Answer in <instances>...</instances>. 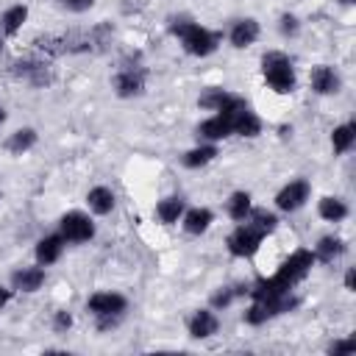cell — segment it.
<instances>
[{"label":"cell","instance_id":"6da1fadb","mask_svg":"<svg viewBox=\"0 0 356 356\" xmlns=\"http://www.w3.org/2000/svg\"><path fill=\"white\" fill-rule=\"evenodd\" d=\"M172 33L181 39V44H184V50L189 56H209V53L217 50V42H220L217 33H211L209 28H203L197 22H186V19L175 22L172 25Z\"/></svg>","mask_w":356,"mask_h":356},{"label":"cell","instance_id":"7a4b0ae2","mask_svg":"<svg viewBox=\"0 0 356 356\" xmlns=\"http://www.w3.org/2000/svg\"><path fill=\"white\" fill-rule=\"evenodd\" d=\"M261 72H264V81L270 83V89H275L281 95L295 89V67L284 53H278V50L264 53L261 56Z\"/></svg>","mask_w":356,"mask_h":356},{"label":"cell","instance_id":"3957f363","mask_svg":"<svg viewBox=\"0 0 356 356\" xmlns=\"http://www.w3.org/2000/svg\"><path fill=\"white\" fill-rule=\"evenodd\" d=\"M267 234L264 231H259L253 222H242L231 236H228V250H231V256H236V259H245V256H253L259 248H261V239H264Z\"/></svg>","mask_w":356,"mask_h":356},{"label":"cell","instance_id":"277c9868","mask_svg":"<svg viewBox=\"0 0 356 356\" xmlns=\"http://www.w3.org/2000/svg\"><path fill=\"white\" fill-rule=\"evenodd\" d=\"M61 236L64 242H89L95 236V225L83 211H70L61 217Z\"/></svg>","mask_w":356,"mask_h":356},{"label":"cell","instance_id":"5b68a950","mask_svg":"<svg viewBox=\"0 0 356 356\" xmlns=\"http://www.w3.org/2000/svg\"><path fill=\"white\" fill-rule=\"evenodd\" d=\"M128 300L117 292H95L86 303V309L95 314V317H120L125 312Z\"/></svg>","mask_w":356,"mask_h":356},{"label":"cell","instance_id":"8992f818","mask_svg":"<svg viewBox=\"0 0 356 356\" xmlns=\"http://www.w3.org/2000/svg\"><path fill=\"white\" fill-rule=\"evenodd\" d=\"M306 200H309V181H306V178L289 181V184L275 195V206H278L281 211H298Z\"/></svg>","mask_w":356,"mask_h":356},{"label":"cell","instance_id":"52a82bcc","mask_svg":"<svg viewBox=\"0 0 356 356\" xmlns=\"http://www.w3.org/2000/svg\"><path fill=\"white\" fill-rule=\"evenodd\" d=\"M114 89L120 97H134L145 89V70H136V67H125L117 72L114 78Z\"/></svg>","mask_w":356,"mask_h":356},{"label":"cell","instance_id":"ba28073f","mask_svg":"<svg viewBox=\"0 0 356 356\" xmlns=\"http://www.w3.org/2000/svg\"><path fill=\"white\" fill-rule=\"evenodd\" d=\"M309 81H312V89H314L317 95H337V92H339V75H337L331 67H325V64H317V67L312 70Z\"/></svg>","mask_w":356,"mask_h":356},{"label":"cell","instance_id":"9c48e42d","mask_svg":"<svg viewBox=\"0 0 356 356\" xmlns=\"http://www.w3.org/2000/svg\"><path fill=\"white\" fill-rule=\"evenodd\" d=\"M217 328H220V320L211 309H200L189 320V337H195V339H206V337L217 334Z\"/></svg>","mask_w":356,"mask_h":356},{"label":"cell","instance_id":"30bf717a","mask_svg":"<svg viewBox=\"0 0 356 356\" xmlns=\"http://www.w3.org/2000/svg\"><path fill=\"white\" fill-rule=\"evenodd\" d=\"M61 250H64V236H61V234L42 236V239L36 242V261H39V264H53V261H58Z\"/></svg>","mask_w":356,"mask_h":356},{"label":"cell","instance_id":"8fae6325","mask_svg":"<svg viewBox=\"0 0 356 356\" xmlns=\"http://www.w3.org/2000/svg\"><path fill=\"white\" fill-rule=\"evenodd\" d=\"M11 284L19 292H36L44 284V270L42 267H22L11 275Z\"/></svg>","mask_w":356,"mask_h":356},{"label":"cell","instance_id":"7c38bea8","mask_svg":"<svg viewBox=\"0 0 356 356\" xmlns=\"http://www.w3.org/2000/svg\"><path fill=\"white\" fill-rule=\"evenodd\" d=\"M197 134H200L203 139H209V142H217V139H225V136H231V134H234V128H231V120H228V117H222V114H214L211 120L200 122Z\"/></svg>","mask_w":356,"mask_h":356},{"label":"cell","instance_id":"4fadbf2b","mask_svg":"<svg viewBox=\"0 0 356 356\" xmlns=\"http://www.w3.org/2000/svg\"><path fill=\"white\" fill-rule=\"evenodd\" d=\"M259 39V22L256 19H239L234 28H231V44L234 47H250L253 42Z\"/></svg>","mask_w":356,"mask_h":356},{"label":"cell","instance_id":"5bb4252c","mask_svg":"<svg viewBox=\"0 0 356 356\" xmlns=\"http://www.w3.org/2000/svg\"><path fill=\"white\" fill-rule=\"evenodd\" d=\"M214 222V214L209 211V209H189L186 214H184V231L186 234H203L209 225Z\"/></svg>","mask_w":356,"mask_h":356},{"label":"cell","instance_id":"9a60e30c","mask_svg":"<svg viewBox=\"0 0 356 356\" xmlns=\"http://www.w3.org/2000/svg\"><path fill=\"white\" fill-rule=\"evenodd\" d=\"M86 203L95 214H108L114 209V192L108 186H95V189H89Z\"/></svg>","mask_w":356,"mask_h":356},{"label":"cell","instance_id":"2e32d148","mask_svg":"<svg viewBox=\"0 0 356 356\" xmlns=\"http://www.w3.org/2000/svg\"><path fill=\"white\" fill-rule=\"evenodd\" d=\"M231 128H234V134H239V136H259V131H261V120H259L250 108H245L239 117L231 120Z\"/></svg>","mask_w":356,"mask_h":356},{"label":"cell","instance_id":"e0dca14e","mask_svg":"<svg viewBox=\"0 0 356 356\" xmlns=\"http://www.w3.org/2000/svg\"><path fill=\"white\" fill-rule=\"evenodd\" d=\"M345 253V242L339 239V236H323L320 242H317V248H314V259H320V261H334L337 256H342Z\"/></svg>","mask_w":356,"mask_h":356},{"label":"cell","instance_id":"ac0fdd59","mask_svg":"<svg viewBox=\"0 0 356 356\" xmlns=\"http://www.w3.org/2000/svg\"><path fill=\"white\" fill-rule=\"evenodd\" d=\"M33 145H36V131H33V128H19V131H14L11 139L6 142L8 153H14V156H22V153L31 150Z\"/></svg>","mask_w":356,"mask_h":356},{"label":"cell","instance_id":"d6986e66","mask_svg":"<svg viewBox=\"0 0 356 356\" xmlns=\"http://www.w3.org/2000/svg\"><path fill=\"white\" fill-rule=\"evenodd\" d=\"M353 139H356V125H353V122L337 125V128H334V134H331L334 153H348V150L353 147Z\"/></svg>","mask_w":356,"mask_h":356},{"label":"cell","instance_id":"ffe728a7","mask_svg":"<svg viewBox=\"0 0 356 356\" xmlns=\"http://www.w3.org/2000/svg\"><path fill=\"white\" fill-rule=\"evenodd\" d=\"M28 19V6H11V8H6V14H3V33L6 36H14L19 28H22V22Z\"/></svg>","mask_w":356,"mask_h":356},{"label":"cell","instance_id":"44dd1931","mask_svg":"<svg viewBox=\"0 0 356 356\" xmlns=\"http://www.w3.org/2000/svg\"><path fill=\"white\" fill-rule=\"evenodd\" d=\"M156 214H159V220H161L164 225H172V222H178V217L184 214V200H181V197H164V200L156 206Z\"/></svg>","mask_w":356,"mask_h":356},{"label":"cell","instance_id":"7402d4cb","mask_svg":"<svg viewBox=\"0 0 356 356\" xmlns=\"http://www.w3.org/2000/svg\"><path fill=\"white\" fill-rule=\"evenodd\" d=\"M317 211H320V217L328 220V222H339V220L348 217V206H345V200H339V197H323Z\"/></svg>","mask_w":356,"mask_h":356},{"label":"cell","instance_id":"603a6c76","mask_svg":"<svg viewBox=\"0 0 356 356\" xmlns=\"http://www.w3.org/2000/svg\"><path fill=\"white\" fill-rule=\"evenodd\" d=\"M250 195L248 192H234L231 197H228V214H231V220H236V222H242V220H248V214H250Z\"/></svg>","mask_w":356,"mask_h":356},{"label":"cell","instance_id":"cb8c5ba5","mask_svg":"<svg viewBox=\"0 0 356 356\" xmlns=\"http://www.w3.org/2000/svg\"><path fill=\"white\" fill-rule=\"evenodd\" d=\"M214 156H217V147H214V145H203V147H195V150H189V153L184 156V164L195 170V167H203V164H209Z\"/></svg>","mask_w":356,"mask_h":356},{"label":"cell","instance_id":"d4e9b609","mask_svg":"<svg viewBox=\"0 0 356 356\" xmlns=\"http://www.w3.org/2000/svg\"><path fill=\"white\" fill-rule=\"evenodd\" d=\"M248 222H253L259 231L270 234V231H275V225H278V217H275L273 211H264V209H250V214H248Z\"/></svg>","mask_w":356,"mask_h":356},{"label":"cell","instance_id":"484cf974","mask_svg":"<svg viewBox=\"0 0 356 356\" xmlns=\"http://www.w3.org/2000/svg\"><path fill=\"white\" fill-rule=\"evenodd\" d=\"M225 95H228V92H222V89H209V92L200 97V106H203V108H214V111H217V108L222 106Z\"/></svg>","mask_w":356,"mask_h":356},{"label":"cell","instance_id":"4316f807","mask_svg":"<svg viewBox=\"0 0 356 356\" xmlns=\"http://www.w3.org/2000/svg\"><path fill=\"white\" fill-rule=\"evenodd\" d=\"M353 350H356V339H342V342H334L328 348V353H334V356H348Z\"/></svg>","mask_w":356,"mask_h":356},{"label":"cell","instance_id":"83f0119b","mask_svg":"<svg viewBox=\"0 0 356 356\" xmlns=\"http://www.w3.org/2000/svg\"><path fill=\"white\" fill-rule=\"evenodd\" d=\"M281 33H284V36H295V33H298V19H295L292 14H284V17H281Z\"/></svg>","mask_w":356,"mask_h":356},{"label":"cell","instance_id":"f1b7e54d","mask_svg":"<svg viewBox=\"0 0 356 356\" xmlns=\"http://www.w3.org/2000/svg\"><path fill=\"white\" fill-rule=\"evenodd\" d=\"M234 295H236V292H231V289H225V292H217V295H214V300H211V303H214V309H220V306H228V303L234 300Z\"/></svg>","mask_w":356,"mask_h":356},{"label":"cell","instance_id":"f546056e","mask_svg":"<svg viewBox=\"0 0 356 356\" xmlns=\"http://www.w3.org/2000/svg\"><path fill=\"white\" fill-rule=\"evenodd\" d=\"M70 11H86L89 6H92V0H61Z\"/></svg>","mask_w":356,"mask_h":356},{"label":"cell","instance_id":"4dcf8cb0","mask_svg":"<svg viewBox=\"0 0 356 356\" xmlns=\"http://www.w3.org/2000/svg\"><path fill=\"white\" fill-rule=\"evenodd\" d=\"M72 325V317L67 314V312H58L56 314V331H64V328H70Z\"/></svg>","mask_w":356,"mask_h":356},{"label":"cell","instance_id":"1f68e13d","mask_svg":"<svg viewBox=\"0 0 356 356\" xmlns=\"http://www.w3.org/2000/svg\"><path fill=\"white\" fill-rule=\"evenodd\" d=\"M8 298H11V289H6V286H0V309L8 303Z\"/></svg>","mask_w":356,"mask_h":356},{"label":"cell","instance_id":"d6a6232c","mask_svg":"<svg viewBox=\"0 0 356 356\" xmlns=\"http://www.w3.org/2000/svg\"><path fill=\"white\" fill-rule=\"evenodd\" d=\"M345 286H348V289H353V270H348V273H345Z\"/></svg>","mask_w":356,"mask_h":356},{"label":"cell","instance_id":"836d02e7","mask_svg":"<svg viewBox=\"0 0 356 356\" xmlns=\"http://www.w3.org/2000/svg\"><path fill=\"white\" fill-rule=\"evenodd\" d=\"M3 122H6V111L0 108V125H3Z\"/></svg>","mask_w":356,"mask_h":356},{"label":"cell","instance_id":"e575fe53","mask_svg":"<svg viewBox=\"0 0 356 356\" xmlns=\"http://www.w3.org/2000/svg\"><path fill=\"white\" fill-rule=\"evenodd\" d=\"M0 50H3V36H0Z\"/></svg>","mask_w":356,"mask_h":356}]
</instances>
